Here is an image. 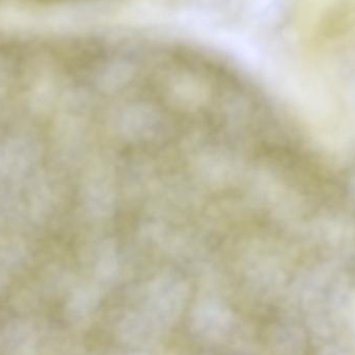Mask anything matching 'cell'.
Segmentation results:
<instances>
[{
  "mask_svg": "<svg viewBox=\"0 0 355 355\" xmlns=\"http://www.w3.org/2000/svg\"><path fill=\"white\" fill-rule=\"evenodd\" d=\"M304 26L311 43H336L355 25V0H306Z\"/></svg>",
  "mask_w": 355,
  "mask_h": 355,
  "instance_id": "cell-1",
  "label": "cell"
},
{
  "mask_svg": "<svg viewBox=\"0 0 355 355\" xmlns=\"http://www.w3.org/2000/svg\"><path fill=\"white\" fill-rule=\"evenodd\" d=\"M4 281H6V277H4L3 271L0 268V288L2 287V285L4 284Z\"/></svg>",
  "mask_w": 355,
  "mask_h": 355,
  "instance_id": "cell-2",
  "label": "cell"
}]
</instances>
